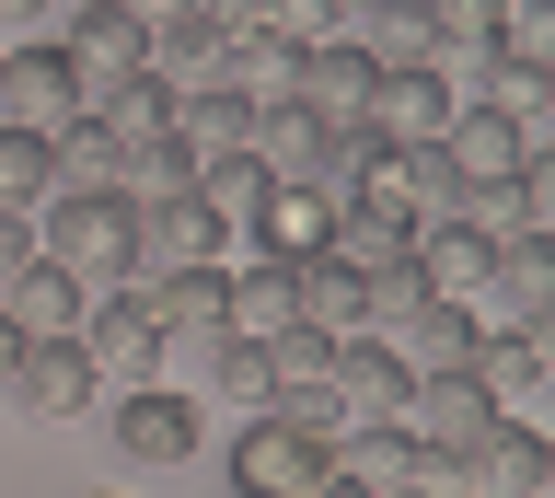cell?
Masks as SVG:
<instances>
[{
	"label": "cell",
	"instance_id": "cell-27",
	"mask_svg": "<svg viewBox=\"0 0 555 498\" xmlns=\"http://www.w3.org/2000/svg\"><path fill=\"white\" fill-rule=\"evenodd\" d=\"M324 220H336V209H324V197H312V186H278L267 209L243 220V244H255V255H289V267H301V255L324 244Z\"/></svg>",
	"mask_w": 555,
	"mask_h": 498
},
{
	"label": "cell",
	"instance_id": "cell-8",
	"mask_svg": "<svg viewBox=\"0 0 555 498\" xmlns=\"http://www.w3.org/2000/svg\"><path fill=\"white\" fill-rule=\"evenodd\" d=\"M151 324H163V348H208V336H232V267L208 255V267H151L139 279Z\"/></svg>",
	"mask_w": 555,
	"mask_h": 498
},
{
	"label": "cell",
	"instance_id": "cell-7",
	"mask_svg": "<svg viewBox=\"0 0 555 498\" xmlns=\"http://www.w3.org/2000/svg\"><path fill=\"white\" fill-rule=\"evenodd\" d=\"M324 463H336V487H359V498H416V475H428L405 418H347L336 440H324Z\"/></svg>",
	"mask_w": 555,
	"mask_h": 498
},
{
	"label": "cell",
	"instance_id": "cell-31",
	"mask_svg": "<svg viewBox=\"0 0 555 498\" xmlns=\"http://www.w3.org/2000/svg\"><path fill=\"white\" fill-rule=\"evenodd\" d=\"M289 47H324V36H347V0H255Z\"/></svg>",
	"mask_w": 555,
	"mask_h": 498
},
{
	"label": "cell",
	"instance_id": "cell-24",
	"mask_svg": "<svg viewBox=\"0 0 555 498\" xmlns=\"http://www.w3.org/2000/svg\"><path fill=\"white\" fill-rule=\"evenodd\" d=\"M81 302H93V279H69L47 244H35V267H24V279L0 290V314L24 324V336H69V324H81Z\"/></svg>",
	"mask_w": 555,
	"mask_h": 498
},
{
	"label": "cell",
	"instance_id": "cell-26",
	"mask_svg": "<svg viewBox=\"0 0 555 498\" xmlns=\"http://www.w3.org/2000/svg\"><path fill=\"white\" fill-rule=\"evenodd\" d=\"M278 324H301V279H289V255H243L232 267V336H278Z\"/></svg>",
	"mask_w": 555,
	"mask_h": 498
},
{
	"label": "cell",
	"instance_id": "cell-22",
	"mask_svg": "<svg viewBox=\"0 0 555 498\" xmlns=\"http://www.w3.org/2000/svg\"><path fill=\"white\" fill-rule=\"evenodd\" d=\"M486 267H498V244H486L475 220H416V279L440 290V302H475Z\"/></svg>",
	"mask_w": 555,
	"mask_h": 498
},
{
	"label": "cell",
	"instance_id": "cell-34",
	"mask_svg": "<svg viewBox=\"0 0 555 498\" xmlns=\"http://www.w3.org/2000/svg\"><path fill=\"white\" fill-rule=\"evenodd\" d=\"M12 359H24V324L0 314V394H12Z\"/></svg>",
	"mask_w": 555,
	"mask_h": 498
},
{
	"label": "cell",
	"instance_id": "cell-30",
	"mask_svg": "<svg viewBox=\"0 0 555 498\" xmlns=\"http://www.w3.org/2000/svg\"><path fill=\"white\" fill-rule=\"evenodd\" d=\"M35 197H47V128L0 116V209H35Z\"/></svg>",
	"mask_w": 555,
	"mask_h": 498
},
{
	"label": "cell",
	"instance_id": "cell-5",
	"mask_svg": "<svg viewBox=\"0 0 555 498\" xmlns=\"http://www.w3.org/2000/svg\"><path fill=\"white\" fill-rule=\"evenodd\" d=\"M359 128H371V140H393V151L440 140V128H451V71H440V59H382Z\"/></svg>",
	"mask_w": 555,
	"mask_h": 498
},
{
	"label": "cell",
	"instance_id": "cell-1",
	"mask_svg": "<svg viewBox=\"0 0 555 498\" xmlns=\"http://www.w3.org/2000/svg\"><path fill=\"white\" fill-rule=\"evenodd\" d=\"M35 244L59 255L69 279H128L139 267V197L128 186H47V197H35Z\"/></svg>",
	"mask_w": 555,
	"mask_h": 498
},
{
	"label": "cell",
	"instance_id": "cell-16",
	"mask_svg": "<svg viewBox=\"0 0 555 498\" xmlns=\"http://www.w3.org/2000/svg\"><path fill=\"white\" fill-rule=\"evenodd\" d=\"M104 394V371L81 359V336H24V359H12V406L24 418H81Z\"/></svg>",
	"mask_w": 555,
	"mask_h": 498
},
{
	"label": "cell",
	"instance_id": "cell-3",
	"mask_svg": "<svg viewBox=\"0 0 555 498\" xmlns=\"http://www.w3.org/2000/svg\"><path fill=\"white\" fill-rule=\"evenodd\" d=\"M47 36H59V59L81 71V105H93L104 81L151 71V24H139L128 0H59V12H47Z\"/></svg>",
	"mask_w": 555,
	"mask_h": 498
},
{
	"label": "cell",
	"instance_id": "cell-19",
	"mask_svg": "<svg viewBox=\"0 0 555 498\" xmlns=\"http://www.w3.org/2000/svg\"><path fill=\"white\" fill-rule=\"evenodd\" d=\"M440 163H451L463 186H498V175H520V163H532V140H520V116H498V105H451Z\"/></svg>",
	"mask_w": 555,
	"mask_h": 498
},
{
	"label": "cell",
	"instance_id": "cell-6",
	"mask_svg": "<svg viewBox=\"0 0 555 498\" xmlns=\"http://www.w3.org/2000/svg\"><path fill=\"white\" fill-rule=\"evenodd\" d=\"M208 255H232V220L208 209L197 186H151V197H139V267L128 279H151V267H208Z\"/></svg>",
	"mask_w": 555,
	"mask_h": 498
},
{
	"label": "cell",
	"instance_id": "cell-11",
	"mask_svg": "<svg viewBox=\"0 0 555 498\" xmlns=\"http://www.w3.org/2000/svg\"><path fill=\"white\" fill-rule=\"evenodd\" d=\"M0 116H12V128L81 116V71L59 59V36H0Z\"/></svg>",
	"mask_w": 555,
	"mask_h": 498
},
{
	"label": "cell",
	"instance_id": "cell-12",
	"mask_svg": "<svg viewBox=\"0 0 555 498\" xmlns=\"http://www.w3.org/2000/svg\"><path fill=\"white\" fill-rule=\"evenodd\" d=\"M405 429H416L428 463H463L486 429H498V406L475 394V371H416V383H405Z\"/></svg>",
	"mask_w": 555,
	"mask_h": 498
},
{
	"label": "cell",
	"instance_id": "cell-29",
	"mask_svg": "<svg viewBox=\"0 0 555 498\" xmlns=\"http://www.w3.org/2000/svg\"><path fill=\"white\" fill-rule=\"evenodd\" d=\"M208 394H232L243 418H255V406H267V348H255V336H208Z\"/></svg>",
	"mask_w": 555,
	"mask_h": 498
},
{
	"label": "cell",
	"instance_id": "cell-23",
	"mask_svg": "<svg viewBox=\"0 0 555 498\" xmlns=\"http://www.w3.org/2000/svg\"><path fill=\"white\" fill-rule=\"evenodd\" d=\"M289 71H301V47L278 36L267 12H243L232 36H220V81H232V93H255V105H278V93H289Z\"/></svg>",
	"mask_w": 555,
	"mask_h": 498
},
{
	"label": "cell",
	"instance_id": "cell-18",
	"mask_svg": "<svg viewBox=\"0 0 555 498\" xmlns=\"http://www.w3.org/2000/svg\"><path fill=\"white\" fill-rule=\"evenodd\" d=\"M324 255H347L359 279H371V267H405V255H416V209L359 186V197H336V220H324Z\"/></svg>",
	"mask_w": 555,
	"mask_h": 498
},
{
	"label": "cell",
	"instance_id": "cell-14",
	"mask_svg": "<svg viewBox=\"0 0 555 498\" xmlns=\"http://www.w3.org/2000/svg\"><path fill=\"white\" fill-rule=\"evenodd\" d=\"M197 440H208V418H197V394H173L163 371H151V383L128 394V406H116V452H128V463H163V475H173V463L197 452Z\"/></svg>",
	"mask_w": 555,
	"mask_h": 498
},
{
	"label": "cell",
	"instance_id": "cell-25",
	"mask_svg": "<svg viewBox=\"0 0 555 498\" xmlns=\"http://www.w3.org/2000/svg\"><path fill=\"white\" fill-rule=\"evenodd\" d=\"M173 140L197 151H243L255 140V93H232V81H185V93H173Z\"/></svg>",
	"mask_w": 555,
	"mask_h": 498
},
{
	"label": "cell",
	"instance_id": "cell-2",
	"mask_svg": "<svg viewBox=\"0 0 555 498\" xmlns=\"http://www.w3.org/2000/svg\"><path fill=\"white\" fill-rule=\"evenodd\" d=\"M312 487H324V429L255 406L232 440V498H312Z\"/></svg>",
	"mask_w": 555,
	"mask_h": 498
},
{
	"label": "cell",
	"instance_id": "cell-17",
	"mask_svg": "<svg viewBox=\"0 0 555 498\" xmlns=\"http://www.w3.org/2000/svg\"><path fill=\"white\" fill-rule=\"evenodd\" d=\"M393 348H405V371H475V336H486V314L475 302H440V290H416L405 314L382 324Z\"/></svg>",
	"mask_w": 555,
	"mask_h": 498
},
{
	"label": "cell",
	"instance_id": "cell-4",
	"mask_svg": "<svg viewBox=\"0 0 555 498\" xmlns=\"http://www.w3.org/2000/svg\"><path fill=\"white\" fill-rule=\"evenodd\" d=\"M405 348L393 336H336V359H324V440H336L347 418H405Z\"/></svg>",
	"mask_w": 555,
	"mask_h": 498
},
{
	"label": "cell",
	"instance_id": "cell-10",
	"mask_svg": "<svg viewBox=\"0 0 555 498\" xmlns=\"http://www.w3.org/2000/svg\"><path fill=\"white\" fill-rule=\"evenodd\" d=\"M544 383H555V336H532V324H486L475 336V394L498 406V418L544 429Z\"/></svg>",
	"mask_w": 555,
	"mask_h": 498
},
{
	"label": "cell",
	"instance_id": "cell-28",
	"mask_svg": "<svg viewBox=\"0 0 555 498\" xmlns=\"http://www.w3.org/2000/svg\"><path fill=\"white\" fill-rule=\"evenodd\" d=\"M197 197H208V209H220V220L243 232V220H255V209L278 197V175L255 163V151H208V163H197Z\"/></svg>",
	"mask_w": 555,
	"mask_h": 498
},
{
	"label": "cell",
	"instance_id": "cell-36",
	"mask_svg": "<svg viewBox=\"0 0 555 498\" xmlns=\"http://www.w3.org/2000/svg\"><path fill=\"white\" fill-rule=\"evenodd\" d=\"M208 12H232V24H243V12H255V0H208Z\"/></svg>",
	"mask_w": 555,
	"mask_h": 498
},
{
	"label": "cell",
	"instance_id": "cell-20",
	"mask_svg": "<svg viewBox=\"0 0 555 498\" xmlns=\"http://www.w3.org/2000/svg\"><path fill=\"white\" fill-rule=\"evenodd\" d=\"M220 36H232V12H208V0H185V12H151V71L185 93V81H220Z\"/></svg>",
	"mask_w": 555,
	"mask_h": 498
},
{
	"label": "cell",
	"instance_id": "cell-15",
	"mask_svg": "<svg viewBox=\"0 0 555 498\" xmlns=\"http://www.w3.org/2000/svg\"><path fill=\"white\" fill-rule=\"evenodd\" d=\"M463 220H475L498 255H509V244H555V151H532L520 175L475 186V209H463Z\"/></svg>",
	"mask_w": 555,
	"mask_h": 498
},
{
	"label": "cell",
	"instance_id": "cell-33",
	"mask_svg": "<svg viewBox=\"0 0 555 498\" xmlns=\"http://www.w3.org/2000/svg\"><path fill=\"white\" fill-rule=\"evenodd\" d=\"M47 12L59 0H0V36H47Z\"/></svg>",
	"mask_w": 555,
	"mask_h": 498
},
{
	"label": "cell",
	"instance_id": "cell-21",
	"mask_svg": "<svg viewBox=\"0 0 555 498\" xmlns=\"http://www.w3.org/2000/svg\"><path fill=\"white\" fill-rule=\"evenodd\" d=\"M475 302H498V324H532V336H555V244H509L498 267H486Z\"/></svg>",
	"mask_w": 555,
	"mask_h": 498
},
{
	"label": "cell",
	"instance_id": "cell-9",
	"mask_svg": "<svg viewBox=\"0 0 555 498\" xmlns=\"http://www.w3.org/2000/svg\"><path fill=\"white\" fill-rule=\"evenodd\" d=\"M69 336H81V359H93V371H139V383L163 371V324H151L139 279H104L93 302H81V324H69Z\"/></svg>",
	"mask_w": 555,
	"mask_h": 498
},
{
	"label": "cell",
	"instance_id": "cell-35",
	"mask_svg": "<svg viewBox=\"0 0 555 498\" xmlns=\"http://www.w3.org/2000/svg\"><path fill=\"white\" fill-rule=\"evenodd\" d=\"M128 12H139V24H151V12H185V0H128Z\"/></svg>",
	"mask_w": 555,
	"mask_h": 498
},
{
	"label": "cell",
	"instance_id": "cell-13",
	"mask_svg": "<svg viewBox=\"0 0 555 498\" xmlns=\"http://www.w3.org/2000/svg\"><path fill=\"white\" fill-rule=\"evenodd\" d=\"M451 475H463L475 498H555V440H544L532 418H498L475 452L451 463Z\"/></svg>",
	"mask_w": 555,
	"mask_h": 498
},
{
	"label": "cell",
	"instance_id": "cell-32",
	"mask_svg": "<svg viewBox=\"0 0 555 498\" xmlns=\"http://www.w3.org/2000/svg\"><path fill=\"white\" fill-rule=\"evenodd\" d=\"M35 267V209H0V290Z\"/></svg>",
	"mask_w": 555,
	"mask_h": 498
}]
</instances>
